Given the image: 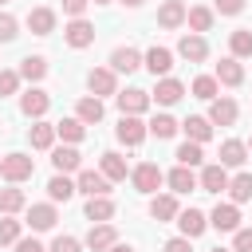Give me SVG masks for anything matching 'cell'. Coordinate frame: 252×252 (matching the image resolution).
I'll return each instance as SVG.
<instances>
[{
	"label": "cell",
	"mask_w": 252,
	"mask_h": 252,
	"mask_svg": "<svg viewBox=\"0 0 252 252\" xmlns=\"http://www.w3.org/2000/svg\"><path fill=\"white\" fill-rule=\"evenodd\" d=\"M114 98H118V110L122 114H146L150 110V91H142V87H126Z\"/></svg>",
	"instance_id": "cell-5"
},
{
	"label": "cell",
	"mask_w": 252,
	"mask_h": 252,
	"mask_svg": "<svg viewBox=\"0 0 252 252\" xmlns=\"http://www.w3.org/2000/svg\"><path fill=\"white\" fill-rule=\"evenodd\" d=\"M201 161H205V154H201L197 142H181V146H177V165H189V169H193V165H201Z\"/></svg>",
	"instance_id": "cell-40"
},
{
	"label": "cell",
	"mask_w": 252,
	"mask_h": 252,
	"mask_svg": "<svg viewBox=\"0 0 252 252\" xmlns=\"http://www.w3.org/2000/svg\"><path fill=\"white\" fill-rule=\"evenodd\" d=\"M106 181H126V158L122 154H114V150H106L102 154V169H98Z\"/></svg>",
	"instance_id": "cell-29"
},
{
	"label": "cell",
	"mask_w": 252,
	"mask_h": 252,
	"mask_svg": "<svg viewBox=\"0 0 252 252\" xmlns=\"http://www.w3.org/2000/svg\"><path fill=\"white\" fill-rule=\"evenodd\" d=\"M177 55H181V59H189V63H205V59H209V39L189 32V35H181V39H177Z\"/></svg>",
	"instance_id": "cell-7"
},
{
	"label": "cell",
	"mask_w": 252,
	"mask_h": 252,
	"mask_svg": "<svg viewBox=\"0 0 252 252\" xmlns=\"http://www.w3.org/2000/svg\"><path fill=\"white\" fill-rule=\"evenodd\" d=\"M244 161H248V146H244L240 138H224V142H220V161H217V165L236 169V165H244Z\"/></svg>",
	"instance_id": "cell-14"
},
{
	"label": "cell",
	"mask_w": 252,
	"mask_h": 252,
	"mask_svg": "<svg viewBox=\"0 0 252 252\" xmlns=\"http://www.w3.org/2000/svg\"><path fill=\"white\" fill-rule=\"evenodd\" d=\"M130 181H134V189H138V193H158V185L165 181V173H161L154 161H142V165H134V169H130Z\"/></svg>",
	"instance_id": "cell-2"
},
{
	"label": "cell",
	"mask_w": 252,
	"mask_h": 252,
	"mask_svg": "<svg viewBox=\"0 0 252 252\" xmlns=\"http://www.w3.org/2000/svg\"><path fill=\"white\" fill-rule=\"evenodd\" d=\"M55 134H59L63 142H83V138H87V126H83L79 118H63V122H55Z\"/></svg>",
	"instance_id": "cell-38"
},
{
	"label": "cell",
	"mask_w": 252,
	"mask_h": 252,
	"mask_svg": "<svg viewBox=\"0 0 252 252\" xmlns=\"http://www.w3.org/2000/svg\"><path fill=\"white\" fill-rule=\"evenodd\" d=\"M177 228H181L185 240H197V236L209 228V217H205L201 209H181V213H177Z\"/></svg>",
	"instance_id": "cell-12"
},
{
	"label": "cell",
	"mask_w": 252,
	"mask_h": 252,
	"mask_svg": "<svg viewBox=\"0 0 252 252\" xmlns=\"http://www.w3.org/2000/svg\"><path fill=\"white\" fill-rule=\"evenodd\" d=\"M244 146H248V154H252V142H244Z\"/></svg>",
	"instance_id": "cell-54"
},
{
	"label": "cell",
	"mask_w": 252,
	"mask_h": 252,
	"mask_svg": "<svg viewBox=\"0 0 252 252\" xmlns=\"http://www.w3.org/2000/svg\"><path fill=\"white\" fill-rule=\"evenodd\" d=\"M209 224H213L217 232H236V228H240V209H236L232 201H224V205H217V209L209 213Z\"/></svg>",
	"instance_id": "cell-11"
},
{
	"label": "cell",
	"mask_w": 252,
	"mask_h": 252,
	"mask_svg": "<svg viewBox=\"0 0 252 252\" xmlns=\"http://www.w3.org/2000/svg\"><path fill=\"white\" fill-rule=\"evenodd\" d=\"M114 244H118L114 224H91V232H87V248H91V252H106V248H114Z\"/></svg>",
	"instance_id": "cell-18"
},
{
	"label": "cell",
	"mask_w": 252,
	"mask_h": 252,
	"mask_svg": "<svg viewBox=\"0 0 252 252\" xmlns=\"http://www.w3.org/2000/svg\"><path fill=\"white\" fill-rule=\"evenodd\" d=\"M217 91H220V83H217L213 75H197V79H193V94H197V98L213 102V98H217Z\"/></svg>",
	"instance_id": "cell-39"
},
{
	"label": "cell",
	"mask_w": 252,
	"mask_h": 252,
	"mask_svg": "<svg viewBox=\"0 0 252 252\" xmlns=\"http://www.w3.org/2000/svg\"><path fill=\"white\" fill-rule=\"evenodd\" d=\"M16 35H20V24H16V16L0 12V43H12Z\"/></svg>",
	"instance_id": "cell-42"
},
{
	"label": "cell",
	"mask_w": 252,
	"mask_h": 252,
	"mask_svg": "<svg viewBox=\"0 0 252 252\" xmlns=\"http://www.w3.org/2000/svg\"><path fill=\"white\" fill-rule=\"evenodd\" d=\"M177 213H181V205H177V197H173V193H158V197L150 201V217H154L158 224L177 220Z\"/></svg>",
	"instance_id": "cell-17"
},
{
	"label": "cell",
	"mask_w": 252,
	"mask_h": 252,
	"mask_svg": "<svg viewBox=\"0 0 252 252\" xmlns=\"http://www.w3.org/2000/svg\"><path fill=\"white\" fill-rule=\"evenodd\" d=\"M32 173H35V161H32L28 154H4V158H0V177H4L8 185L28 181Z\"/></svg>",
	"instance_id": "cell-1"
},
{
	"label": "cell",
	"mask_w": 252,
	"mask_h": 252,
	"mask_svg": "<svg viewBox=\"0 0 252 252\" xmlns=\"http://www.w3.org/2000/svg\"><path fill=\"white\" fill-rule=\"evenodd\" d=\"M209 252H232V248H209Z\"/></svg>",
	"instance_id": "cell-52"
},
{
	"label": "cell",
	"mask_w": 252,
	"mask_h": 252,
	"mask_svg": "<svg viewBox=\"0 0 252 252\" xmlns=\"http://www.w3.org/2000/svg\"><path fill=\"white\" fill-rule=\"evenodd\" d=\"M146 130H150L154 138H173L181 126H177V118H173V114H154V118L146 122Z\"/></svg>",
	"instance_id": "cell-33"
},
{
	"label": "cell",
	"mask_w": 252,
	"mask_h": 252,
	"mask_svg": "<svg viewBox=\"0 0 252 252\" xmlns=\"http://www.w3.org/2000/svg\"><path fill=\"white\" fill-rule=\"evenodd\" d=\"M28 28H32V35H51L55 32V12L51 8H32L28 12Z\"/></svg>",
	"instance_id": "cell-25"
},
{
	"label": "cell",
	"mask_w": 252,
	"mask_h": 252,
	"mask_svg": "<svg viewBox=\"0 0 252 252\" xmlns=\"http://www.w3.org/2000/svg\"><path fill=\"white\" fill-rule=\"evenodd\" d=\"M0 4H8V0H0Z\"/></svg>",
	"instance_id": "cell-55"
},
{
	"label": "cell",
	"mask_w": 252,
	"mask_h": 252,
	"mask_svg": "<svg viewBox=\"0 0 252 252\" xmlns=\"http://www.w3.org/2000/svg\"><path fill=\"white\" fill-rule=\"evenodd\" d=\"M47 75V59L43 55H28L24 63H20V79H28V83H39Z\"/></svg>",
	"instance_id": "cell-35"
},
{
	"label": "cell",
	"mask_w": 252,
	"mask_h": 252,
	"mask_svg": "<svg viewBox=\"0 0 252 252\" xmlns=\"http://www.w3.org/2000/svg\"><path fill=\"white\" fill-rule=\"evenodd\" d=\"M28 142H32L35 150H51V146H55V122H32Z\"/></svg>",
	"instance_id": "cell-28"
},
{
	"label": "cell",
	"mask_w": 252,
	"mask_h": 252,
	"mask_svg": "<svg viewBox=\"0 0 252 252\" xmlns=\"http://www.w3.org/2000/svg\"><path fill=\"white\" fill-rule=\"evenodd\" d=\"M158 24H161V28H181V24H185V4H181V0H165V4L158 8Z\"/></svg>",
	"instance_id": "cell-27"
},
{
	"label": "cell",
	"mask_w": 252,
	"mask_h": 252,
	"mask_svg": "<svg viewBox=\"0 0 252 252\" xmlns=\"http://www.w3.org/2000/svg\"><path fill=\"white\" fill-rule=\"evenodd\" d=\"M102 114H106V106H102V98H94V94L79 98V106H75V118H79L83 126H94V122H102Z\"/></svg>",
	"instance_id": "cell-20"
},
{
	"label": "cell",
	"mask_w": 252,
	"mask_h": 252,
	"mask_svg": "<svg viewBox=\"0 0 252 252\" xmlns=\"http://www.w3.org/2000/svg\"><path fill=\"white\" fill-rule=\"evenodd\" d=\"M181 94H185V83H177V79H158V87H154V94L150 98H158L161 106H173V102H181Z\"/></svg>",
	"instance_id": "cell-19"
},
{
	"label": "cell",
	"mask_w": 252,
	"mask_h": 252,
	"mask_svg": "<svg viewBox=\"0 0 252 252\" xmlns=\"http://www.w3.org/2000/svg\"><path fill=\"white\" fill-rule=\"evenodd\" d=\"M165 181H169V189H173V193H189V189H197V177H193V169H189V165L169 169V173H165Z\"/></svg>",
	"instance_id": "cell-30"
},
{
	"label": "cell",
	"mask_w": 252,
	"mask_h": 252,
	"mask_svg": "<svg viewBox=\"0 0 252 252\" xmlns=\"http://www.w3.org/2000/svg\"><path fill=\"white\" fill-rule=\"evenodd\" d=\"M106 189H110V181H106L98 169H79V177H75V193H87V197H106Z\"/></svg>",
	"instance_id": "cell-10"
},
{
	"label": "cell",
	"mask_w": 252,
	"mask_h": 252,
	"mask_svg": "<svg viewBox=\"0 0 252 252\" xmlns=\"http://www.w3.org/2000/svg\"><path fill=\"white\" fill-rule=\"evenodd\" d=\"M122 4H126V8H142L146 0H122Z\"/></svg>",
	"instance_id": "cell-51"
},
{
	"label": "cell",
	"mask_w": 252,
	"mask_h": 252,
	"mask_svg": "<svg viewBox=\"0 0 252 252\" xmlns=\"http://www.w3.org/2000/svg\"><path fill=\"white\" fill-rule=\"evenodd\" d=\"M20 240V220L16 217H4L0 220V244H16Z\"/></svg>",
	"instance_id": "cell-41"
},
{
	"label": "cell",
	"mask_w": 252,
	"mask_h": 252,
	"mask_svg": "<svg viewBox=\"0 0 252 252\" xmlns=\"http://www.w3.org/2000/svg\"><path fill=\"white\" fill-rule=\"evenodd\" d=\"M28 205V197H24V189H16V185H8V189H0V213L4 217H16L20 209Z\"/></svg>",
	"instance_id": "cell-31"
},
{
	"label": "cell",
	"mask_w": 252,
	"mask_h": 252,
	"mask_svg": "<svg viewBox=\"0 0 252 252\" xmlns=\"http://www.w3.org/2000/svg\"><path fill=\"white\" fill-rule=\"evenodd\" d=\"M185 20H189L193 35H201V32H209V28H213V8L197 4V8H189V12H185Z\"/></svg>",
	"instance_id": "cell-34"
},
{
	"label": "cell",
	"mask_w": 252,
	"mask_h": 252,
	"mask_svg": "<svg viewBox=\"0 0 252 252\" xmlns=\"http://www.w3.org/2000/svg\"><path fill=\"white\" fill-rule=\"evenodd\" d=\"M181 130L189 134V142H197V146H205L209 138H213V122L209 118H201V114H189L185 122H181Z\"/></svg>",
	"instance_id": "cell-24"
},
{
	"label": "cell",
	"mask_w": 252,
	"mask_h": 252,
	"mask_svg": "<svg viewBox=\"0 0 252 252\" xmlns=\"http://www.w3.org/2000/svg\"><path fill=\"white\" fill-rule=\"evenodd\" d=\"M63 39H67L75 51H83V47L94 43V24H91V20H71V24L63 28Z\"/></svg>",
	"instance_id": "cell-6"
},
{
	"label": "cell",
	"mask_w": 252,
	"mask_h": 252,
	"mask_svg": "<svg viewBox=\"0 0 252 252\" xmlns=\"http://www.w3.org/2000/svg\"><path fill=\"white\" fill-rule=\"evenodd\" d=\"M209 122L213 126H232L236 122V102L232 98H213L209 102Z\"/></svg>",
	"instance_id": "cell-23"
},
{
	"label": "cell",
	"mask_w": 252,
	"mask_h": 252,
	"mask_svg": "<svg viewBox=\"0 0 252 252\" xmlns=\"http://www.w3.org/2000/svg\"><path fill=\"white\" fill-rule=\"evenodd\" d=\"M87 4H91V0H63V12H67L71 20H83V12H87Z\"/></svg>",
	"instance_id": "cell-46"
},
{
	"label": "cell",
	"mask_w": 252,
	"mask_h": 252,
	"mask_svg": "<svg viewBox=\"0 0 252 252\" xmlns=\"http://www.w3.org/2000/svg\"><path fill=\"white\" fill-rule=\"evenodd\" d=\"M197 185H201L205 193H224V189H228V169L213 161V165H205V169H201V177H197Z\"/></svg>",
	"instance_id": "cell-16"
},
{
	"label": "cell",
	"mask_w": 252,
	"mask_h": 252,
	"mask_svg": "<svg viewBox=\"0 0 252 252\" xmlns=\"http://www.w3.org/2000/svg\"><path fill=\"white\" fill-rule=\"evenodd\" d=\"M47 197H51V201H71V197H75V181L63 177V173H55V177L47 181Z\"/></svg>",
	"instance_id": "cell-36"
},
{
	"label": "cell",
	"mask_w": 252,
	"mask_h": 252,
	"mask_svg": "<svg viewBox=\"0 0 252 252\" xmlns=\"http://www.w3.org/2000/svg\"><path fill=\"white\" fill-rule=\"evenodd\" d=\"M110 217H114V201L110 197H91L87 201V220L91 224H110Z\"/></svg>",
	"instance_id": "cell-26"
},
{
	"label": "cell",
	"mask_w": 252,
	"mask_h": 252,
	"mask_svg": "<svg viewBox=\"0 0 252 252\" xmlns=\"http://www.w3.org/2000/svg\"><path fill=\"white\" fill-rule=\"evenodd\" d=\"M213 79H217V83H224V87H240V83H244V67H240V59H232V55H228V59H220Z\"/></svg>",
	"instance_id": "cell-22"
},
{
	"label": "cell",
	"mask_w": 252,
	"mask_h": 252,
	"mask_svg": "<svg viewBox=\"0 0 252 252\" xmlns=\"http://www.w3.org/2000/svg\"><path fill=\"white\" fill-rule=\"evenodd\" d=\"M87 87H91V94H94V98L118 94V79H114V71H110V67H94V71L87 75Z\"/></svg>",
	"instance_id": "cell-9"
},
{
	"label": "cell",
	"mask_w": 252,
	"mask_h": 252,
	"mask_svg": "<svg viewBox=\"0 0 252 252\" xmlns=\"http://www.w3.org/2000/svg\"><path fill=\"white\" fill-rule=\"evenodd\" d=\"M138 67H142V51H138V47H114V51H110V71H114V75H118V71L130 75V71H138Z\"/></svg>",
	"instance_id": "cell-13"
},
{
	"label": "cell",
	"mask_w": 252,
	"mask_h": 252,
	"mask_svg": "<svg viewBox=\"0 0 252 252\" xmlns=\"http://www.w3.org/2000/svg\"><path fill=\"white\" fill-rule=\"evenodd\" d=\"M217 12L220 16H236V12H244V0H217Z\"/></svg>",
	"instance_id": "cell-47"
},
{
	"label": "cell",
	"mask_w": 252,
	"mask_h": 252,
	"mask_svg": "<svg viewBox=\"0 0 252 252\" xmlns=\"http://www.w3.org/2000/svg\"><path fill=\"white\" fill-rule=\"evenodd\" d=\"M142 67H146L154 79H165L169 67H173V51H169V47H150V51L142 55Z\"/></svg>",
	"instance_id": "cell-8"
},
{
	"label": "cell",
	"mask_w": 252,
	"mask_h": 252,
	"mask_svg": "<svg viewBox=\"0 0 252 252\" xmlns=\"http://www.w3.org/2000/svg\"><path fill=\"white\" fill-rule=\"evenodd\" d=\"M232 252H252V228H236L232 232Z\"/></svg>",
	"instance_id": "cell-44"
},
{
	"label": "cell",
	"mask_w": 252,
	"mask_h": 252,
	"mask_svg": "<svg viewBox=\"0 0 252 252\" xmlns=\"http://www.w3.org/2000/svg\"><path fill=\"white\" fill-rule=\"evenodd\" d=\"M91 4H110V0H91Z\"/></svg>",
	"instance_id": "cell-53"
},
{
	"label": "cell",
	"mask_w": 252,
	"mask_h": 252,
	"mask_svg": "<svg viewBox=\"0 0 252 252\" xmlns=\"http://www.w3.org/2000/svg\"><path fill=\"white\" fill-rule=\"evenodd\" d=\"M16 252H47V248H43L35 236H20V240H16Z\"/></svg>",
	"instance_id": "cell-48"
},
{
	"label": "cell",
	"mask_w": 252,
	"mask_h": 252,
	"mask_svg": "<svg viewBox=\"0 0 252 252\" xmlns=\"http://www.w3.org/2000/svg\"><path fill=\"white\" fill-rule=\"evenodd\" d=\"M51 165H55V173H79L83 169V158H79V150L75 146H59V150H51Z\"/></svg>",
	"instance_id": "cell-15"
},
{
	"label": "cell",
	"mask_w": 252,
	"mask_h": 252,
	"mask_svg": "<svg viewBox=\"0 0 252 252\" xmlns=\"http://www.w3.org/2000/svg\"><path fill=\"white\" fill-rule=\"evenodd\" d=\"M55 220H59L55 205H32V209H28V224H32V232H47V228H55Z\"/></svg>",
	"instance_id": "cell-21"
},
{
	"label": "cell",
	"mask_w": 252,
	"mask_h": 252,
	"mask_svg": "<svg viewBox=\"0 0 252 252\" xmlns=\"http://www.w3.org/2000/svg\"><path fill=\"white\" fill-rule=\"evenodd\" d=\"M165 252H193V248H189L185 236H173V240H165Z\"/></svg>",
	"instance_id": "cell-49"
},
{
	"label": "cell",
	"mask_w": 252,
	"mask_h": 252,
	"mask_svg": "<svg viewBox=\"0 0 252 252\" xmlns=\"http://www.w3.org/2000/svg\"><path fill=\"white\" fill-rule=\"evenodd\" d=\"M47 106H51V94L39 91V87H32V91L20 94V114H24V118H35V122H39V118L47 114Z\"/></svg>",
	"instance_id": "cell-3"
},
{
	"label": "cell",
	"mask_w": 252,
	"mask_h": 252,
	"mask_svg": "<svg viewBox=\"0 0 252 252\" xmlns=\"http://www.w3.org/2000/svg\"><path fill=\"white\" fill-rule=\"evenodd\" d=\"M47 252H83V244H79V240H75V236H55V240H51V248H47Z\"/></svg>",
	"instance_id": "cell-45"
},
{
	"label": "cell",
	"mask_w": 252,
	"mask_h": 252,
	"mask_svg": "<svg viewBox=\"0 0 252 252\" xmlns=\"http://www.w3.org/2000/svg\"><path fill=\"white\" fill-rule=\"evenodd\" d=\"M20 91V71H0V98Z\"/></svg>",
	"instance_id": "cell-43"
},
{
	"label": "cell",
	"mask_w": 252,
	"mask_h": 252,
	"mask_svg": "<svg viewBox=\"0 0 252 252\" xmlns=\"http://www.w3.org/2000/svg\"><path fill=\"white\" fill-rule=\"evenodd\" d=\"M106 252H134L130 244H114V248H106Z\"/></svg>",
	"instance_id": "cell-50"
},
{
	"label": "cell",
	"mask_w": 252,
	"mask_h": 252,
	"mask_svg": "<svg viewBox=\"0 0 252 252\" xmlns=\"http://www.w3.org/2000/svg\"><path fill=\"white\" fill-rule=\"evenodd\" d=\"M228 197H232V205L252 201V173H236V177H228Z\"/></svg>",
	"instance_id": "cell-32"
},
{
	"label": "cell",
	"mask_w": 252,
	"mask_h": 252,
	"mask_svg": "<svg viewBox=\"0 0 252 252\" xmlns=\"http://www.w3.org/2000/svg\"><path fill=\"white\" fill-rule=\"evenodd\" d=\"M114 134H118V142H122V146H142L150 130H146V122H142L138 114H122V118H118V130H114Z\"/></svg>",
	"instance_id": "cell-4"
},
{
	"label": "cell",
	"mask_w": 252,
	"mask_h": 252,
	"mask_svg": "<svg viewBox=\"0 0 252 252\" xmlns=\"http://www.w3.org/2000/svg\"><path fill=\"white\" fill-rule=\"evenodd\" d=\"M228 51H232V59L252 55V32H248V28H236V32L228 35Z\"/></svg>",
	"instance_id": "cell-37"
}]
</instances>
